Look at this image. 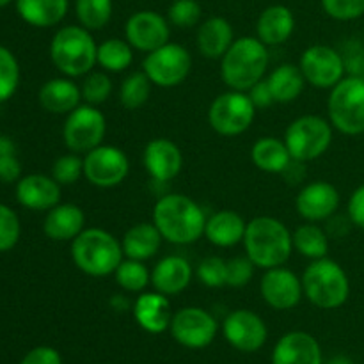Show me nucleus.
Returning a JSON list of instances; mask_svg holds the SVG:
<instances>
[{
    "mask_svg": "<svg viewBox=\"0 0 364 364\" xmlns=\"http://www.w3.org/2000/svg\"><path fill=\"white\" fill-rule=\"evenodd\" d=\"M206 213L198 201L185 194H166L153 206V224L164 240L174 245H191L205 237Z\"/></svg>",
    "mask_w": 364,
    "mask_h": 364,
    "instance_id": "obj_1",
    "label": "nucleus"
},
{
    "mask_svg": "<svg viewBox=\"0 0 364 364\" xmlns=\"http://www.w3.org/2000/svg\"><path fill=\"white\" fill-rule=\"evenodd\" d=\"M242 244L256 269L263 270L283 267L294 252L291 231L279 219L269 215L249 220Z\"/></svg>",
    "mask_w": 364,
    "mask_h": 364,
    "instance_id": "obj_2",
    "label": "nucleus"
},
{
    "mask_svg": "<svg viewBox=\"0 0 364 364\" xmlns=\"http://www.w3.org/2000/svg\"><path fill=\"white\" fill-rule=\"evenodd\" d=\"M269 46L255 36H242L233 41L220 59V78L233 91H244L263 80L269 70Z\"/></svg>",
    "mask_w": 364,
    "mask_h": 364,
    "instance_id": "obj_3",
    "label": "nucleus"
},
{
    "mask_svg": "<svg viewBox=\"0 0 364 364\" xmlns=\"http://www.w3.org/2000/svg\"><path fill=\"white\" fill-rule=\"evenodd\" d=\"M48 52L53 66L70 78L85 77L98 64V43L80 23L60 27L50 41Z\"/></svg>",
    "mask_w": 364,
    "mask_h": 364,
    "instance_id": "obj_4",
    "label": "nucleus"
},
{
    "mask_svg": "<svg viewBox=\"0 0 364 364\" xmlns=\"http://www.w3.org/2000/svg\"><path fill=\"white\" fill-rule=\"evenodd\" d=\"M70 255L75 267L91 277L112 276L124 259L121 240L102 228H85L71 240Z\"/></svg>",
    "mask_w": 364,
    "mask_h": 364,
    "instance_id": "obj_5",
    "label": "nucleus"
},
{
    "mask_svg": "<svg viewBox=\"0 0 364 364\" xmlns=\"http://www.w3.org/2000/svg\"><path fill=\"white\" fill-rule=\"evenodd\" d=\"M304 297L320 309H338L350 297V279L338 262L320 258L309 263L302 274Z\"/></svg>",
    "mask_w": 364,
    "mask_h": 364,
    "instance_id": "obj_6",
    "label": "nucleus"
},
{
    "mask_svg": "<svg viewBox=\"0 0 364 364\" xmlns=\"http://www.w3.org/2000/svg\"><path fill=\"white\" fill-rule=\"evenodd\" d=\"M334 128L329 119L316 114H306L288 124L284 144L297 162H313L327 153L333 144Z\"/></svg>",
    "mask_w": 364,
    "mask_h": 364,
    "instance_id": "obj_7",
    "label": "nucleus"
},
{
    "mask_svg": "<svg viewBox=\"0 0 364 364\" xmlns=\"http://www.w3.org/2000/svg\"><path fill=\"white\" fill-rule=\"evenodd\" d=\"M327 119L343 135L364 134V80L345 77L327 98Z\"/></svg>",
    "mask_w": 364,
    "mask_h": 364,
    "instance_id": "obj_8",
    "label": "nucleus"
},
{
    "mask_svg": "<svg viewBox=\"0 0 364 364\" xmlns=\"http://www.w3.org/2000/svg\"><path fill=\"white\" fill-rule=\"evenodd\" d=\"M256 107L247 92H220L208 107V124L215 134L223 137H237L247 132L255 123Z\"/></svg>",
    "mask_w": 364,
    "mask_h": 364,
    "instance_id": "obj_9",
    "label": "nucleus"
},
{
    "mask_svg": "<svg viewBox=\"0 0 364 364\" xmlns=\"http://www.w3.org/2000/svg\"><path fill=\"white\" fill-rule=\"evenodd\" d=\"M192 70V55L180 43H166L160 48L146 53L142 71L153 85L162 89L176 87L187 80Z\"/></svg>",
    "mask_w": 364,
    "mask_h": 364,
    "instance_id": "obj_10",
    "label": "nucleus"
},
{
    "mask_svg": "<svg viewBox=\"0 0 364 364\" xmlns=\"http://www.w3.org/2000/svg\"><path fill=\"white\" fill-rule=\"evenodd\" d=\"M107 119L102 110L89 103H80L66 116L63 127L64 146L71 153H87L103 144Z\"/></svg>",
    "mask_w": 364,
    "mask_h": 364,
    "instance_id": "obj_11",
    "label": "nucleus"
},
{
    "mask_svg": "<svg viewBox=\"0 0 364 364\" xmlns=\"http://www.w3.org/2000/svg\"><path fill=\"white\" fill-rule=\"evenodd\" d=\"M130 173V160L117 146L100 144L84 155V178L98 188H114Z\"/></svg>",
    "mask_w": 364,
    "mask_h": 364,
    "instance_id": "obj_12",
    "label": "nucleus"
},
{
    "mask_svg": "<svg viewBox=\"0 0 364 364\" xmlns=\"http://www.w3.org/2000/svg\"><path fill=\"white\" fill-rule=\"evenodd\" d=\"M306 84L316 89H333L340 80H343L345 64L340 50L327 45H313L302 52L299 60Z\"/></svg>",
    "mask_w": 364,
    "mask_h": 364,
    "instance_id": "obj_13",
    "label": "nucleus"
},
{
    "mask_svg": "<svg viewBox=\"0 0 364 364\" xmlns=\"http://www.w3.org/2000/svg\"><path fill=\"white\" fill-rule=\"evenodd\" d=\"M171 334L180 345L187 348H205L215 340L219 326L212 313L203 308L188 306L173 315Z\"/></svg>",
    "mask_w": 364,
    "mask_h": 364,
    "instance_id": "obj_14",
    "label": "nucleus"
},
{
    "mask_svg": "<svg viewBox=\"0 0 364 364\" xmlns=\"http://www.w3.org/2000/svg\"><path fill=\"white\" fill-rule=\"evenodd\" d=\"M169 20L151 9H142L132 14L124 23V39L132 48L149 53L169 43Z\"/></svg>",
    "mask_w": 364,
    "mask_h": 364,
    "instance_id": "obj_15",
    "label": "nucleus"
},
{
    "mask_svg": "<svg viewBox=\"0 0 364 364\" xmlns=\"http://www.w3.org/2000/svg\"><path fill=\"white\" fill-rule=\"evenodd\" d=\"M223 334L231 347L249 354L265 345L269 329L258 313L251 309H235L224 318Z\"/></svg>",
    "mask_w": 364,
    "mask_h": 364,
    "instance_id": "obj_16",
    "label": "nucleus"
},
{
    "mask_svg": "<svg viewBox=\"0 0 364 364\" xmlns=\"http://www.w3.org/2000/svg\"><path fill=\"white\" fill-rule=\"evenodd\" d=\"M259 294L276 311H288L294 309L304 297L302 290V279L287 267H274V269L265 270L259 281Z\"/></svg>",
    "mask_w": 364,
    "mask_h": 364,
    "instance_id": "obj_17",
    "label": "nucleus"
},
{
    "mask_svg": "<svg viewBox=\"0 0 364 364\" xmlns=\"http://www.w3.org/2000/svg\"><path fill=\"white\" fill-rule=\"evenodd\" d=\"M340 203V191L333 183L316 180L299 191L295 198V210L306 223H323L334 217Z\"/></svg>",
    "mask_w": 364,
    "mask_h": 364,
    "instance_id": "obj_18",
    "label": "nucleus"
},
{
    "mask_svg": "<svg viewBox=\"0 0 364 364\" xmlns=\"http://www.w3.org/2000/svg\"><path fill=\"white\" fill-rule=\"evenodd\" d=\"M146 173L156 183L173 181L183 169V153L180 146L166 137H156L146 144L142 153Z\"/></svg>",
    "mask_w": 364,
    "mask_h": 364,
    "instance_id": "obj_19",
    "label": "nucleus"
},
{
    "mask_svg": "<svg viewBox=\"0 0 364 364\" xmlns=\"http://www.w3.org/2000/svg\"><path fill=\"white\" fill-rule=\"evenodd\" d=\"M16 199L23 208L48 212L60 203V185L53 176L27 174L16 181Z\"/></svg>",
    "mask_w": 364,
    "mask_h": 364,
    "instance_id": "obj_20",
    "label": "nucleus"
},
{
    "mask_svg": "<svg viewBox=\"0 0 364 364\" xmlns=\"http://www.w3.org/2000/svg\"><path fill=\"white\" fill-rule=\"evenodd\" d=\"M272 364H323L322 348L311 334L291 331L274 347Z\"/></svg>",
    "mask_w": 364,
    "mask_h": 364,
    "instance_id": "obj_21",
    "label": "nucleus"
},
{
    "mask_svg": "<svg viewBox=\"0 0 364 364\" xmlns=\"http://www.w3.org/2000/svg\"><path fill=\"white\" fill-rule=\"evenodd\" d=\"M134 318L146 333H166L173 320V311H171V302L167 295L160 294V291H142L134 302Z\"/></svg>",
    "mask_w": 364,
    "mask_h": 364,
    "instance_id": "obj_22",
    "label": "nucleus"
},
{
    "mask_svg": "<svg viewBox=\"0 0 364 364\" xmlns=\"http://www.w3.org/2000/svg\"><path fill=\"white\" fill-rule=\"evenodd\" d=\"M84 230L85 213L75 203H59L43 220V233L53 242H71Z\"/></svg>",
    "mask_w": 364,
    "mask_h": 364,
    "instance_id": "obj_23",
    "label": "nucleus"
},
{
    "mask_svg": "<svg viewBox=\"0 0 364 364\" xmlns=\"http://www.w3.org/2000/svg\"><path fill=\"white\" fill-rule=\"evenodd\" d=\"M194 277V270L183 256L171 255L160 259L151 270V287L155 291L167 295H178L187 290Z\"/></svg>",
    "mask_w": 364,
    "mask_h": 364,
    "instance_id": "obj_24",
    "label": "nucleus"
},
{
    "mask_svg": "<svg viewBox=\"0 0 364 364\" xmlns=\"http://www.w3.org/2000/svg\"><path fill=\"white\" fill-rule=\"evenodd\" d=\"M38 100L46 112L68 116L82 103V89L70 77L50 78L39 89Z\"/></svg>",
    "mask_w": 364,
    "mask_h": 364,
    "instance_id": "obj_25",
    "label": "nucleus"
},
{
    "mask_svg": "<svg viewBox=\"0 0 364 364\" xmlns=\"http://www.w3.org/2000/svg\"><path fill=\"white\" fill-rule=\"evenodd\" d=\"M295 31V14L283 4H274L259 13L256 21V38L267 46H279L291 38Z\"/></svg>",
    "mask_w": 364,
    "mask_h": 364,
    "instance_id": "obj_26",
    "label": "nucleus"
},
{
    "mask_svg": "<svg viewBox=\"0 0 364 364\" xmlns=\"http://www.w3.org/2000/svg\"><path fill=\"white\" fill-rule=\"evenodd\" d=\"M235 39V31L226 18L210 16L199 23L196 45L205 59L220 60Z\"/></svg>",
    "mask_w": 364,
    "mask_h": 364,
    "instance_id": "obj_27",
    "label": "nucleus"
},
{
    "mask_svg": "<svg viewBox=\"0 0 364 364\" xmlns=\"http://www.w3.org/2000/svg\"><path fill=\"white\" fill-rule=\"evenodd\" d=\"M247 223L235 210H219L206 219L205 237L212 245L230 249L244 242Z\"/></svg>",
    "mask_w": 364,
    "mask_h": 364,
    "instance_id": "obj_28",
    "label": "nucleus"
},
{
    "mask_svg": "<svg viewBox=\"0 0 364 364\" xmlns=\"http://www.w3.org/2000/svg\"><path fill=\"white\" fill-rule=\"evenodd\" d=\"M14 4L21 20L36 28L55 27L70 11V0H14Z\"/></svg>",
    "mask_w": 364,
    "mask_h": 364,
    "instance_id": "obj_29",
    "label": "nucleus"
},
{
    "mask_svg": "<svg viewBox=\"0 0 364 364\" xmlns=\"http://www.w3.org/2000/svg\"><path fill=\"white\" fill-rule=\"evenodd\" d=\"M162 240L164 238L159 228L153 223L134 224L124 231L123 238H121L124 258L146 262L159 252Z\"/></svg>",
    "mask_w": 364,
    "mask_h": 364,
    "instance_id": "obj_30",
    "label": "nucleus"
},
{
    "mask_svg": "<svg viewBox=\"0 0 364 364\" xmlns=\"http://www.w3.org/2000/svg\"><path fill=\"white\" fill-rule=\"evenodd\" d=\"M251 160L263 173L283 174L294 159L283 139L259 137L251 148Z\"/></svg>",
    "mask_w": 364,
    "mask_h": 364,
    "instance_id": "obj_31",
    "label": "nucleus"
},
{
    "mask_svg": "<svg viewBox=\"0 0 364 364\" xmlns=\"http://www.w3.org/2000/svg\"><path fill=\"white\" fill-rule=\"evenodd\" d=\"M269 87L272 91L276 103H291L302 95L306 85V78L297 64L284 63L274 68L267 77Z\"/></svg>",
    "mask_w": 364,
    "mask_h": 364,
    "instance_id": "obj_32",
    "label": "nucleus"
},
{
    "mask_svg": "<svg viewBox=\"0 0 364 364\" xmlns=\"http://www.w3.org/2000/svg\"><path fill=\"white\" fill-rule=\"evenodd\" d=\"M291 238H294L295 251L311 262L326 258L329 252V235L323 228L318 226V223L301 224L291 233Z\"/></svg>",
    "mask_w": 364,
    "mask_h": 364,
    "instance_id": "obj_33",
    "label": "nucleus"
},
{
    "mask_svg": "<svg viewBox=\"0 0 364 364\" xmlns=\"http://www.w3.org/2000/svg\"><path fill=\"white\" fill-rule=\"evenodd\" d=\"M134 63V48L127 39L109 38L98 45V64L107 73H121Z\"/></svg>",
    "mask_w": 364,
    "mask_h": 364,
    "instance_id": "obj_34",
    "label": "nucleus"
},
{
    "mask_svg": "<svg viewBox=\"0 0 364 364\" xmlns=\"http://www.w3.org/2000/svg\"><path fill=\"white\" fill-rule=\"evenodd\" d=\"M112 0H75V14L82 27L87 31H102L112 20Z\"/></svg>",
    "mask_w": 364,
    "mask_h": 364,
    "instance_id": "obj_35",
    "label": "nucleus"
},
{
    "mask_svg": "<svg viewBox=\"0 0 364 364\" xmlns=\"http://www.w3.org/2000/svg\"><path fill=\"white\" fill-rule=\"evenodd\" d=\"M153 84L144 71H135L130 73L119 87V103L127 110H137L146 105V102L151 96Z\"/></svg>",
    "mask_w": 364,
    "mask_h": 364,
    "instance_id": "obj_36",
    "label": "nucleus"
},
{
    "mask_svg": "<svg viewBox=\"0 0 364 364\" xmlns=\"http://www.w3.org/2000/svg\"><path fill=\"white\" fill-rule=\"evenodd\" d=\"M114 277L119 288L130 294H141L148 284H151V272L144 265V262H139V259L124 258L114 272Z\"/></svg>",
    "mask_w": 364,
    "mask_h": 364,
    "instance_id": "obj_37",
    "label": "nucleus"
},
{
    "mask_svg": "<svg viewBox=\"0 0 364 364\" xmlns=\"http://www.w3.org/2000/svg\"><path fill=\"white\" fill-rule=\"evenodd\" d=\"M20 64L9 48L0 45V103L14 96L20 85Z\"/></svg>",
    "mask_w": 364,
    "mask_h": 364,
    "instance_id": "obj_38",
    "label": "nucleus"
},
{
    "mask_svg": "<svg viewBox=\"0 0 364 364\" xmlns=\"http://www.w3.org/2000/svg\"><path fill=\"white\" fill-rule=\"evenodd\" d=\"M82 89V100L84 103H89V105H102L112 95V78L109 77L107 71H95L87 73L84 77V82L80 85Z\"/></svg>",
    "mask_w": 364,
    "mask_h": 364,
    "instance_id": "obj_39",
    "label": "nucleus"
},
{
    "mask_svg": "<svg viewBox=\"0 0 364 364\" xmlns=\"http://www.w3.org/2000/svg\"><path fill=\"white\" fill-rule=\"evenodd\" d=\"M52 176L57 183L75 185L84 176V159L78 153H68L59 156L52 166Z\"/></svg>",
    "mask_w": 364,
    "mask_h": 364,
    "instance_id": "obj_40",
    "label": "nucleus"
},
{
    "mask_svg": "<svg viewBox=\"0 0 364 364\" xmlns=\"http://www.w3.org/2000/svg\"><path fill=\"white\" fill-rule=\"evenodd\" d=\"M201 14L198 0H173L167 9V20L180 28H191L201 21Z\"/></svg>",
    "mask_w": 364,
    "mask_h": 364,
    "instance_id": "obj_41",
    "label": "nucleus"
},
{
    "mask_svg": "<svg viewBox=\"0 0 364 364\" xmlns=\"http://www.w3.org/2000/svg\"><path fill=\"white\" fill-rule=\"evenodd\" d=\"M20 235V217L13 208L0 203V252H7L16 247Z\"/></svg>",
    "mask_w": 364,
    "mask_h": 364,
    "instance_id": "obj_42",
    "label": "nucleus"
},
{
    "mask_svg": "<svg viewBox=\"0 0 364 364\" xmlns=\"http://www.w3.org/2000/svg\"><path fill=\"white\" fill-rule=\"evenodd\" d=\"M256 265L249 259V256H235L226 259V287L244 288L247 287L255 276Z\"/></svg>",
    "mask_w": 364,
    "mask_h": 364,
    "instance_id": "obj_43",
    "label": "nucleus"
},
{
    "mask_svg": "<svg viewBox=\"0 0 364 364\" xmlns=\"http://www.w3.org/2000/svg\"><path fill=\"white\" fill-rule=\"evenodd\" d=\"M198 277L206 288L226 287V259L220 256H208L198 265Z\"/></svg>",
    "mask_w": 364,
    "mask_h": 364,
    "instance_id": "obj_44",
    "label": "nucleus"
},
{
    "mask_svg": "<svg viewBox=\"0 0 364 364\" xmlns=\"http://www.w3.org/2000/svg\"><path fill=\"white\" fill-rule=\"evenodd\" d=\"M323 13L336 21H352L364 16V0H320Z\"/></svg>",
    "mask_w": 364,
    "mask_h": 364,
    "instance_id": "obj_45",
    "label": "nucleus"
},
{
    "mask_svg": "<svg viewBox=\"0 0 364 364\" xmlns=\"http://www.w3.org/2000/svg\"><path fill=\"white\" fill-rule=\"evenodd\" d=\"M340 52L343 57L345 75L364 80V43L350 39L341 46Z\"/></svg>",
    "mask_w": 364,
    "mask_h": 364,
    "instance_id": "obj_46",
    "label": "nucleus"
},
{
    "mask_svg": "<svg viewBox=\"0 0 364 364\" xmlns=\"http://www.w3.org/2000/svg\"><path fill=\"white\" fill-rule=\"evenodd\" d=\"M347 213L350 224L364 230V183L359 185L348 198Z\"/></svg>",
    "mask_w": 364,
    "mask_h": 364,
    "instance_id": "obj_47",
    "label": "nucleus"
},
{
    "mask_svg": "<svg viewBox=\"0 0 364 364\" xmlns=\"http://www.w3.org/2000/svg\"><path fill=\"white\" fill-rule=\"evenodd\" d=\"M20 364H63V359L55 348L36 347L21 359Z\"/></svg>",
    "mask_w": 364,
    "mask_h": 364,
    "instance_id": "obj_48",
    "label": "nucleus"
},
{
    "mask_svg": "<svg viewBox=\"0 0 364 364\" xmlns=\"http://www.w3.org/2000/svg\"><path fill=\"white\" fill-rule=\"evenodd\" d=\"M21 178V164L16 155L0 156V183H14Z\"/></svg>",
    "mask_w": 364,
    "mask_h": 364,
    "instance_id": "obj_49",
    "label": "nucleus"
},
{
    "mask_svg": "<svg viewBox=\"0 0 364 364\" xmlns=\"http://www.w3.org/2000/svg\"><path fill=\"white\" fill-rule=\"evenodd\" d=\"M249 98H251V102L255 103L256 109H267V107H270L274 102V96H272V91H270L269 87V82H267V77L263 78V80H259L258 84L252 85L251 89L247 91Z\"/></svg>",
    "mask_w": 364,
    "mask_h": 364,
    "instance_id": "obj_50",
    "label": "nucleus"
},
{
    "mask_svg": "<svg viewBox=\"0 0 364 364\" xmlns=\"http://www.w3.org/2000/svg\"><path fill=\"white\" fill-rule=\"evenodd\" d=\"M16 155V144L7 135H0V156Z\"/></svg>",
    "mask_w": 364,
    "mask_h": 364,
    "instance_id": "obj_51",
    "label": "nucleus"
},
{
    "mask_svg": "<svg viewBox=\"0 0 364 364\" xmlns=\"http://www.w3.org/2000/svg\"><path fill=\"white\" fill-rule=\"evenodd\" d=\"M329 364H352V363H350V359H348V358H343V355H338V358H334Z\"/></svg>",
    "mask_w": 364,
    "mask_h": 364,
    "instance_id": "obj_52",
    "label": "nucleus"
},
{
    "mask_svg": "<svg viewBox=\"0 0 364 364\" xmlns=\"http://www.w3.org/2000/svg\"><path fill=\"white\" fill-rule=\"evenodd\" d=\"M11 2H14V0H0V7H6V6H9Z\"/></svg>",
    "mask_w": 364,
    "mask_h": 364,
    "instance_id": "obj_53",
    "label": "nucleus"
},
{
    "mask_svg": "<svg viewBox=\"0 0 364 364\" xmlns=\"http://www.w3.org/2000/svg\"><path fill=\"white\" fill-rule=\"evenodd\" d=\"M363 43H364V27H363Z\"/></svg>",
    "mask_w": 364,
    "mask_h": 364,
    "instance_id": "obj_54",
    "label": "nucleus"
}]
</instances>
